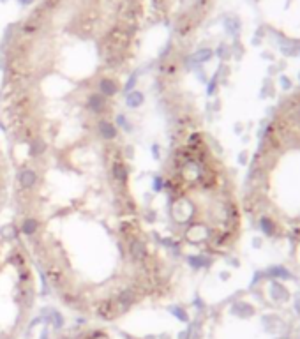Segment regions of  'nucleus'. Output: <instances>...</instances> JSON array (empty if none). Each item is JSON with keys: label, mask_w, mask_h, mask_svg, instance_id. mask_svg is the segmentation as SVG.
Segmentation results:
<instances>
[{"label": "nucleus", "mask_w": 300, "mask_h": 339, "mask_svg": "<svg viewBox=\"0 0 300 339\" xmlns=\"http://www.w3.org/2000/svg\"><path fill=\"white\" fill-rule=\"evenodd\" d=\"M21 2H23V4H30V2H32V0H21Z\"/></svg>", "instance_id": "nucleus-5"}, {"label": "nucleus", "mask_w": 300, "mask_h": 339, "mask_svg": "<svg viewBox=\"0 0 300 339\" xmlns=\"http://www.w3.org/2000/svg\"><path fill=\"white\" fill-rule=\"evenodd\" d=\"M254 189L267 186V203L254 208L263 223L300 235V97L277 112L263 140L252 177Z\"/></svg>", "instance_id": "nucleus-1"}, {"label": "nucleus", "mask_w": 300, "mask_h": 339, "mask_svg": "<svg viewBox=\"0 0 300 339\" xmlns=\"http://www.w3.org/2000/svg\"><path fill=\"white\" fill-rule=\"evenodd\" d=\"M171 313H175V315H177V318H180V320H187V318H185V315H184V311L182 309H179V307H173V309H171Z\"/></svg>", "instance_id": "nucleus-3"}, {"label": "nucleus", "mask_w": 300, "mask_h": 339, "mask_svg": "<svg viewBox=\"0 0 300 339\" xmlns=\"http://www.w3.org/2000/svg\"><path fill=\"white\" fill-rule=\"evenodd\" d=\"M48 329H46V327H44V329H43V332H41V338H39V339H48Z\"/></svg>", "instance_id": "nucleus-4"}, {"label": "nucleus", "mask_w": 300, "mask_h": 339, "mask_svg": "<svg viewBox=\"0 0 300 339\" xmlns=\"http://www.w3.org/2000/svg\"><path fill=\"white\" fill-rule=\"evenodd\" d=\"M143 102V94L141 92H133L129 94V97H127V104H129V108H138Z\"/></svg>", "instance_id": "nucleus-2"}]
</instances>
